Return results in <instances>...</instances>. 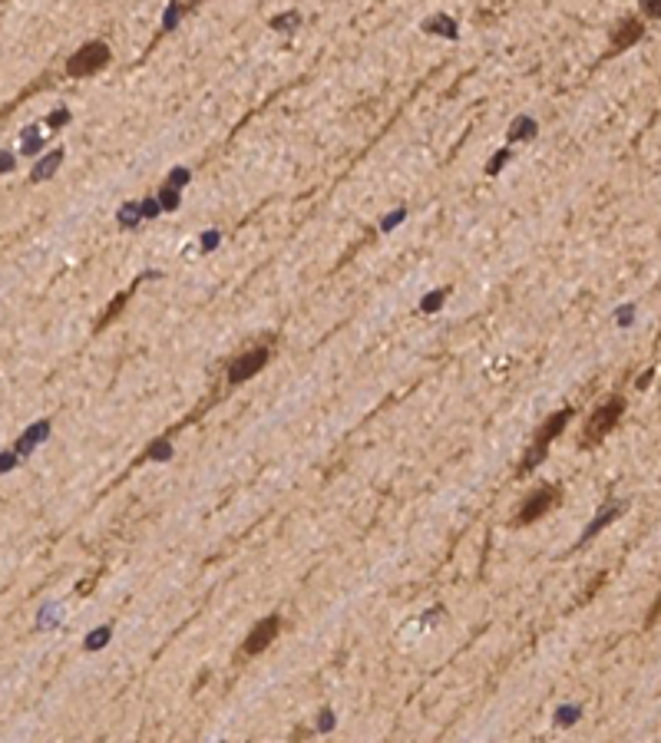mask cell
<instances>
[{
  "instance_id": "cell-1",
  "label": "cell",
  "mask_w": 661,
  "mask_h": 743,
  "mask_svg": "<svg viewBox=\"0 0 661 743\" xmlns=\"http://www.w3.org/2000/svg\"><path fill=\"white\" fill-rule=\"evenodd\" d=\"M622 413H625V400H622V396H608L602 407L588 416L586 429H582V436H579V449H592V446L602 443L605 436L619 427Z\"/></svg>"
},
{
  "instance_id": "cell-2",
  "label": "cell",
  "mask_w": 661,
  "mask_h": 743,
  "mask_svg": "<svg viewBox=\"0 0 661 743\" xmlns=\"http://www.w3.org/2000/svg\"><path fill=\"white\" fill-rule=\"evenodd\" d=\"M572 413L575 410L572 407H562L559 413H552L546 423H542V429L536 433V440H532V446L526 449V459L519 463V476H526V473H532L536 466L546 459V449H549V443L556 440V436H562V429L569 427V420H572Z\"/></svg>"
},
{
  "instance_id": "cell-3",
  "label": "cell",
  "mask_w": 661,
  "mask_h": 743,
  "mask_svg": "<svg viewBox=\"0 0 661 743\" xmlns=\"http://www.w3.org/2000/svg\"><path fill=\"white\" fill-rule=\"evenodd\" d=\"M559 499H562V486H556V483H546V486H539V489H532L526 499H523V505H519V512H516V525H532L536 519H542L552 505H559Z\"/></svg>"
},
{
  "instance_id": "cell-4",
  "label": "cell",
  "mask_w": 661,
  "mask_h": 743,
  "mask_svg": "<svg viewBox=\"0 0 661 743\" xmlns=\"http://www.w3.org/2000/svg\"><path fill=\"white\" fill-rule=\"evenodd\" d=\"M110 63V47L103 40H93L86 47H79L70 60H66V73L70 76H90L96 70H103Z\"/></svg>"
},
{
  "instance_id": "cell-5",
  "label": "cell",
  "mask_w": 661,
  "mask_h": 743,
  "mask_svg": "<svg viewBox=\"0 0 661 743\" xmlns=\"http://www.w3.org/2000/svg\"><path fill=\"white\" fill-rule=\"evenodd\" d=\"M278 631H282V618L278 614H268V618H262L251 631H248V638H245V644H242V657H255V654H262L275 638H278Z\"/></svg>"
},
{
  "instance_id": "cell-6",
  "label": "cell",
  "mask_w": 661,
  "mask_h": 743,
  "mask_svg": "<svg viewBox=\"0 0 661 743\" xmlns=\"http://www.w3.org/2000/svg\"><path fill=\"white\" fill-rule=\"evenodd\" d=\"M268 357H271L268 347H251V351H245L242 357H235L232 367H228V383H245L255 373H262V367L268 364Z\"/></svg>"
},
{
  "instance_id": "cell-7",
  "label": "cell",
  "mask_w": 661,
  "mask_h": 743,
  "mask_svg": "<svg viewBox=\"0 0 661 743\" xmlns=\"http://www.w3.org/2000/svg\"><path fill=\"white\" fill-rule=\"evenodd\" d=\"M645 34V23L638 17H628L625 23H619V30H615V37H612V50H625V47H632L635 40H642Z\"/></svg>"
},
{
  "instance_id": "cell-8",
  "label": "cell",
  "mask_w": 661,
  "mask_h": 743,
  "mask_svg": "<svg viewBox=\"0 0 661 743\" xmlns=\"http://www.w3.org/2000/svg\"><path fill=\"white\" fill-rule=\"evenodd\" d=\"M625 512V502H612V505H608V509H605L602 516H599V519L595 522H588V529L586 532H582V545H586L588 539H592V536H599V532H602L605 525H608V522H615L619 519V516H622Z\"/></svg>"
},
{
  "instance_id": "cell-9",
  "label": "cell",
  "mask_w": 661,
  "mask_h": 743,
  "mask_svg": "<svg viewBox=\"0 0 661 743\" xmlns=\"http://www.w3.org/2000/svg\"><path fill=\"white\" fill-rule=\"evenodd\" d=\"M47 433H50V423H47V420H40V423H34V427H30V429H27V433H23V436H20V443H17V449H14V453H20V456H27V453H30L34 446L47 440Z\"/></svg>"
},
{
  "instance_id": "cell-10",
  "label": "cell",
  "mask_w": 661,
  "mask_h": 743,
  "mask_svg": "<svg viewBox=\"0 0 661 743\" xmlns=\"http://www.w3.org/2000/svg\"><path fill=\"white\" fill-rule=\"evenodd\" d=\"M60 162H63V149H53L50 155H43L37 166H34L30 179H34V182H43V179H50V175H53V172L60 168Z\"/></svg>"
},
{
  "instance_id": "cell-11",
  "label": "cell",
  "mask_w": 661,
  "mask_h": 743,
  "mask_svg": "<svg viewBox=\"0 0 661 743\" xmlns=\"http://www.w3.org/2000/svg\"><path fill=\"white\" fill-rule=\"evenodd\" d=\"M532 136H536V123H532V119H519V123H512L510 139H532Z\"/></svg>"
},
{
  "instance_id": "cell-12",
  "label": "cell",
  "mask_w": 661,
  "mask_h": 743,
  "mask_svg": "<svg viewBox=\"0 0 661 743\" xmlns=\"http://www.w3.org/2000/svg\"><path fill=\"white\" fill-rule=\"evenodd\" d=\"M126 297H129V294H126V291L113 297V304H110V307L103 311V317H99V327H106V324H110V320H113V317L119 314V311H123V304H126Z\"/></svg>"
},
{
  "instance_id": "cell-13",
  "label": "cell",
  "mask_w": 661,
  "mask_h": 743,
  "mask_svg": "<svg viewBox=\"0 0 661 743\" xmlns=\"http://www.w3.org/2000/svg\"><path fill=\"white\" fill-rule=\"evenodd\" d=\"M440 27V34H447V37H456V23L450 17H436V20H427V30H436Z\"/></svg>"
},
{
  "instance_id": "cell-14",
  "label": "cell",
  "mask_w": 661,
  "mask_h": 743,
  "mask_svg": "<svg viewBox=\"0 0 661 743\" xmlns=\"http://www.w3.org/2000/svg\"><path fill=\"white\" fill-rule=\"evenodd\" d=\"M142 215H139V205H123V212H119V225H126V228H132V225L139 222Z\"/></svg>"
},
{
  "instance_id": "cell-15",
  "label": "cell",
  "mask_w": 661,
  "mask_h": 743,
  "mask_svg": "<svg viewBox=\"0 0 661 743\" xmlns=\"http://www.w3.org/2000/svg\"><path fill=\"white\" fill-rule=\"evenodd\" d=\"M447 294H450V291H447V288H440V291H430V297H427V301H423V304H420V307H423V311H427V314H430V311H436V307H440V304H443V301H447Z\"/></svg>"
},
{
  "instance_id": "cell-16",
  "label": "cell",
  "mask_w": 661,
  "mask_h": 743,
  "mask_svg": "<svg viewBox=\"0 0 661 743\" xmlns=\"http://www.w3.org/2000/svg\"><path fill=\"white\" fill-rule=\"evenodd\" d=\"M169 453H172V446L166 443V440H159V443L149 446V456H152V459H169Z\"/></svg>"
},
{
  "instance_id": "cell-17",
  "label": "cell",
  "mask_w": 661,
  "mask_h": 743,
  "mask_svg": "<svg viewBox=\"0 0 661 743\" xmlns=\"http://www.w3.org/2000/svg\"><path fill=\"white\" fill-rule=\"evenodd\" d=\"M298 20H301V14H298V10H291V14H284V17H275L271 23H275V30H284V27H295Z\"/></svg>"
},
{
  "instance_id": "cell-18",
  "label": "cell",
  "mask_w": 661,
  "mask_h": 743,
  "mask_svg": "<svg viewBox=\"0 0 661 743\" xmlns=\"http://www.w3.org/2000/svg\"><path fill=\"white\" fill-rule=\"evenodd\" d=\"M506 159H510V149H503V152H496V159H492V162H490V168H486V172H490V175H496L499 168L506 166Z\"/></svg>"
},
{
  "instance_id": "cell-19",
  "label": "cell",
  "mask_w": 661,
  "mask_h": 743,
  "mask_svg": "<svg viewBox=\"0 0 661 743\" xmlns=\"http://www.w3.org/2000/svg\"><path fill=\"white\" fill-rule=\"evenodd\" d=\"M175 205H179V192L172 186H166L162 188V208H175Z\"/></svg>"
},
{
  "instance_id": "cell-20",
  "label": "cell",
  "mask_w": 661,
  "mask_h": 743,
  "mask_svg": "<svg viewBox=\"0 0 661 743\" xmlns=\"http://www.w3.org/2000/svg\"><path fill=\"white\" fill-rule=\"evenodd\" d=\"M182 10H189V3H182V7H169V10H166V27H175V20H179V14H182Z\"/></svg>"
},
{
  "instance_id": "cell-21",
  "label": "cell",
  "mask_w": 661,
  "mask_h": 743,
  "mask_svg": "<svg viewBox=\"0 0 661 743\" xmlns=\"http://www.w3.org/2000/svg\"><path fill=\"white\" fill-rule=\"evenodd\" d=\"M186 182H189V172H186V168H175L172 179H169V186L175 188V186H186Z\"/></svg>"
},
{
  "instance_id": "cell-22",
  "label": "cell",
  "mask_w": 661,
  "mask_h": 743,
  "mask_svg": "<svg viewBox=\"0 0 661 743\" xmlns=\"http://www.w3.org/2000/svg\"><path fill=\"white\" fill-rule=\"evenodd\" d=\"M403 215H407V212H403V208H397L394 215H390V218H387V222L380 225V228H384V231H390V228H394V225H400V222H403Z\"/></svg>"
},
{
  "instance_id": "cell-23",
  "label": "cell",
  "mask_w": 661,
  "mask_h": 743,
  "mask_svg": "<svg viewBox=\"0 0 661 743\" xmlns=\"http://www.w3.org/2000/svg\"><path fill=\"white\" fill-rule=\"evenodd\" d=\"M155 208H159V205H155V202L149 199V202L139 205V215H142V218H152V215H155Z\"/></svg>"
},
{
  "instance_id": "cell-24",
  "label": "cell",
  "mask_w": 661,
  "mask_h": 743,
  "mask_svg": "<svg viewBox=\"0 0 661 743\" xmlns=\"http://www.w3.org/2000/svg\"><path fill=\"white\" fill-rule=\"evenodd\" d=\"M63 123H70V112H66V110H60V112H53V116H50V126H63Z\"/></svg>"
},
{
  "instance_id": "cell-25",
  "label": "cell",
  "mask_w": 661,
  "mask_h": 743,
  "mask_svg": "<svg viewBox=\"0 0 661 743\" xmlns=\"http://www.w3.org/2000/svg\"><path fill=\"white\" fill-rule=\"evenodd\" d=\"M106 634H110V631H106V628H103V631H96L93 638H90V641H86V648H99V644H103V641H106Z\"/></svg>"
},
{
  "instance_id": "cell-26",
  "label": "cell",
  "mask_w": 661,
  "mask_h": 743,
  "mask_svg": "<svg viewBox=\"0 0 661 743\" xmlns=\"http://www.w3.org/2000/svg\"><path fill=\"white\" fill-rule=\"evenodd\" d=\"M10 166H14V155H10V152H0V172H7Z\"/></svg>"
},
{
  "instance_id": "cell-27",
  "label": "cell",
  "mask_w": 661,
  "mask_h": 743,
  "mask_svg": "<svg viewBox=\"0 0 661 743\" xmlns=\"http://www.w3.org/2000/svg\"><path fill=\"white\" fill-rule=\"evenodd\" d=\"M14 463H17V456H0V473H3V469H10Z\"/></svg>"
},
{
  "instance_id": "cell-28",
  "label": "cell",
  "mask_w": 661,
  "mask_h": 743,
  "mask_svg": "<svg viewBox=\"0 0 661 743\" xmlns=\"http://www.w3.org/2000/svg\"><path fill=\"white\" fill-rule=\"evenodd\" d=\"M215 242H219V235H215V231H208V235H205V248H215Z\"/></svg>"
}]
</instances>
